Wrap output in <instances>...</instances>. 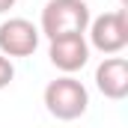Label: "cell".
<instances>
[{"instance_id":"obj_1","label":"cell","mask_w":128,"mask_h":128,"mask_svg":"<svg viewBox=\"0 0 128 128\" xmlns=\"http://www.w3.org/2000/svg\"><path fill=\"white\" fill-rule=\"evenodd\" d=\"M92 15L86 0H48L42 9V21L39 33L51 39H63V36H84L90 27Z\"/></svg>"},{"instance_id":"obj_2","label":"cell","mask_w":128,"mask_h":128,"mask_svg":"<svg viewBox=\"0 0 128 128\" xmlns=\"http://www.w3.org/2000/svg\"><path fill=\"white\" fill-rule=\"evenodd\" d=\"M45 110L60 119V122H72V119H80L90 107V92L86 86L74 78V74H63L57 80H51L45 86Z\"/></svg>"},{"instance_id":"obj_3","label":"cell","mask_w":128,"mask_h":128,"mask_svg":"<svg viewBox=\"0 0 128 128\" xmlns=\"http://www.w3.org/2000/svg\"><path fill=\"white\" fill-rule=\"evenodd\" d=\"M90 48H96L107 57H116L119 51H125L128 45V12L125 9H113V12H104L90 21Z\"/></svg>"},{"instance_id":"obj_4","label":"cell","mask_w":128,"mask_h":128,"mask_svg":"<svg viewBox=\"0 0 128 128\" xmlns=\"http://www.w3.org/2000/svg\"><path fill=\"white\" fill-rule=\"evenodd\" d=\"M39 27L27 18H6L0 24V54L3 57H30L39 48Z\"/></svg>"},{"instance_id":"obj_5","label":"cell","mask_w":128,"mask_h":128,"mask_svg":"<svg viewBox=\"0 0 128 128\" xmlns=\"http://www.w3.org/2000/svg\"><path fill=\"white\" fill-rule=\"evenodd\" d=\"M48 57L51 66L60 68L63 74H74L90 63V45L84 36H63V39H51L48 45Z\"/></svg>"},{"instance_id":"obj_6","label":"cell","mask_w":128,"mask_h":128,"mask_svg":"<svg viewBox=\"0 0 128 128\" xmlns=\"http://www.w3.org/2000/svg\"><path fill=\"white\" fill-rule=\"evenodd\" d=\"M96 86L110 101H122L128 96V60L125 57H104L96 68Z\"/></svg>"},{"instance_id":"obj_7","label":"cell","mask_w":128,"mask_h":128,"mask_svg":"<svg viewBox=\"0 0 128 128\" xmlns=\"http://www.w3.org/2000/svg\"><path fill=\"white\" fill-rule=\"evenodd\" d=\"M12 78H15V66H12L9 57L0 54V90H6V86L12 84Z\"/></svg>"},{"instance_id":"obj_8","label":"cell","mask_w":128,"mask_h":128,"mask_svg":"<svg viewBox=\"0 0 128 128\" xmlns=\"http://www.w3.org/2000/svg\"><path fill=\"white\" fill-rule=\"evenodd\" d=\"M15 3H18V0H0V15H3V12H9Z\"/></svg>"},{"instance_id":"obj_9","label":"cell","mask_w":128,"mask_h":128,"mask_svg":"<svg viewBox=\"0 0 128 128\" xmlns=\"http://www.w3.org/2000/svg\"><path fill=\"white\" fill-rule=\"evenodd\" d=\"M119 3H122V9H125V6H128V0H119Z\"/></svg>"}]
</instances>
